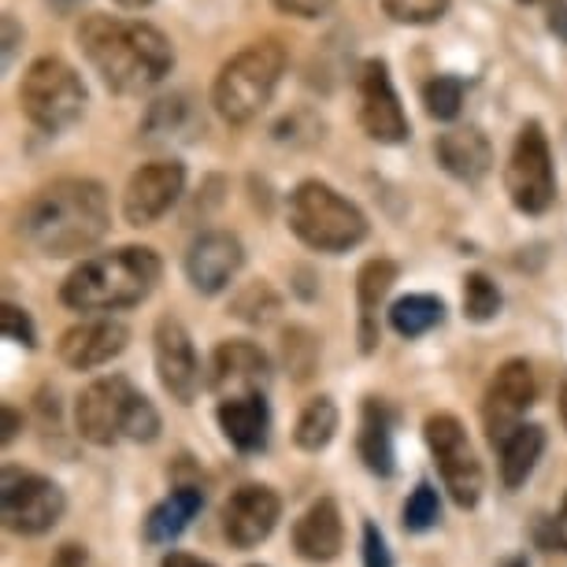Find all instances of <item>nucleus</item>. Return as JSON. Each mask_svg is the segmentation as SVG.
Here are the masks:
<instances>
[{"mask_svg": "<svg viewBox=\"0 0 567 567\" xmlns=\"http://www.w3.org/2000/svg\"><path fill=\"white\" fill-rule=\"evenodd\" d=\"M109 194L93 178H60L23 208L19 230L45 256H79L109 234Z\"/></svg>", "mask_w": 567, "mask_h": 567, "instance_id": "obj_1", "label": "nucleus"}, {"mask_svg": "<svg viewBox=\"0 0 567 567\" xmlns=\"http://www.w3.org/2000/svg\"><path fill=\"white\" fill-rule=\"evenodd\" d=\"M79 45L85 60L97 68L104 85L115 93H142L148 85L164 82L175 63V49L164 30L137 19L90 16L79 27Z\"/></svg>", "mask_w": 567, "mask_h": 567, "instance_id": "obj_2", "label": "nucleus"}, {"mask_svg": "<svg viewBox=\"0 0 567 567\" xmlns=\"http://www.w3.org/2000/svg\"><path fill=\"white\" fill-rule=\"evenodd\" d=\"M159 275H164V264L153 249L123 245V249L90 256L74 267L60 290V301L71 312H123L156 290Z\"/></svg>", "mask_w": 567, "mask_h": 567, "instance_id": "obj_3", "label": "nucleus"}, {"mask_svg": "<svg viewBox=\"0 0 567 567\" xmlns=\"http://www.w3.org/2000/svg\"><path fill=\"white\" fill-rule=\"evenodd\" d=\"M286 71V49L275 38L252 41L241 49L230 63H223L216 90H212V104L230 126H245L271 104L278 82Z\"/></svg>", "mask_w": 567, "mask_h": 567, "instance_id": "obj_4", "label": "nucleus"}, {"mask_svg": "<svg viewBox=\"0 0 567 567\" xmlns=\"http://www.w3.org/2000/svg\"><path fill=\"white\" fill-rule=\"evenodd\" d=\"M290 230L316 252H349L368 238V219L334 186L308 178L290 194Z\"/></svg>", "mask_w": 567, "mask_h": 567, "instance_id": "obj_5", "label": "nucleus"}, {"mask_svg": "<svg viewBox=\"0 0 567 567\" xmlns=\"http://www.w3.org/2000/svg\"><path fill=\"white\" fill-rule=\"evenodd\" d=\"M19 104L27 120L45 134H60L82 120L85 112V85L71 63L56 56H41L27 68L19 85Z\"/></svg>", "mask_w": 567, "mask_h": 567, "instance_id": "obj_6", "label": "nucleus"}, {"mask_svg": "<svg viewBox=\"0 0 567 567\" xmlns=\"http://www.w3.org/2000/svg\"><path fill=\"white\" fill-rule=\"evenodd\" d=\"M423 437L437 464V475H442L445 494L453 497V505L464 512L478 508L483 489H486V475H483V464H478L475 445H471L464 423L449 412H434V415H426Z\"/></svg>", "mask_w": 567, "mask_h": 567, "instance_id": "obj_7", "label": "nucleus"}, {"mask_svg": "<svg viewBox=\"0 0 567 567\" xmlns=\"http://www.w3.org/2000/svg\"><path fill=\"white\" fill-rule=\"evenodd\" d=\"M68 512V494L60 483H52L49 475L38 471H4V483H0V516L4 527L19 534V538H41L49 534Z\"/></svg>", "mask_w": 567, "mask_h": 567, "instance_id": "obj_8", "label": "nucleus"}, {"mask_svg": "<svg viewBox=\"0 0 567 567\" xmlns=\"http://www.w3.org/2000/svg\"><path fill=\"white\" fill-rule=\"evenodd\" d=\"M505 186L512 205L527 216H542L553 208L556 200V171H553V153L549 137L538 123H527L512 145L508 167H505Z\"/></svg>", "mask_w": 567, "mask_h": 567, "instance_id": "obj_9", "label": "nucleus"}, {"mask_svg": "<svg viewBox=\"0 0 567 567\" xmlns=\"http://www.w3.org/2000/svg\"><path fill=\"white\" fill-rule=\"evenodd\" d=\"M134 393L137 390L126 374H104V379L90 382L74 401V431H79L82 442L97 449H112L120 442Z\"/></svg>", "mask_w": 567, "mask_h": 567, "instance_id": "obj_10", "label": "nucleus"}, {"mask_svg": "<svg viewBox=\"0 0 567 567\" xmlns=\"http://www.w3.org/2000/svg\"><path fill=\"white\" fill-rule=\"evenodd\" d=\"M538 401V379L527 360H505L483 393V426L489 445H501Z\"/></svg>", "mask_w": 567, "mask_h": 567, "instance_id": "obj_11", "label": "nucleus"}, {"mask_svg": "<svg viewBox=\"0 0 567 567\" xmlns=\"http://www.w3.org/2000/svg\"><path fill=\"white\" fill-rule=\"evenodd\" d=\"M153 357H156L159 386L171 393V401L194 404L200 386H205V371H200V357L194 349V338H189V330L182 327L175 316H164L156 323Z\"/></svg>", "mask_w": 567, "mask_h": 567, "instance_id": "obj_12", "label": "nucleus"}, {"mask_svg": "<svg viewBox=\"0 0 567 567\" xmlns=\"http://www.w3.org/2000/svg\"><path fill=\"white\" fill-rule=\"evenodd\" d=\"M186 189V167L178 159H156L137 167L123 189V216L131 227H153L164 219Z\"/></svg>", "mask_w": 567, "mask_h": 567, "instance_id": "obj_13", "label": "nucleus"}, {"mask_svg": "<svg viewBox=\"0 0 567 567\" xmlns=\"http://www.w3.org/2000/svg\"><path fill=\"white\" fill-rule=\"evenodd\" d=\"M360 97V126L368 131L371 142L401 145L409 137V120H404L401 97L390 82V68L382 60H368L357 79Z\"/></svg>", "mask_w": 567, "mask_h": 567, "instance_id": "obj_14", "label": "nucleus"}, {"mask_svg": "<svg viewBox=\"0 0 567 567\" xmlns=\"http://www.w3.org/2000/svg\"><path fill=\"white\" fill-rule=\"evenodd\" d=\"M282 519V497L264 483H245L223 505V538L234 549H256L275 534Z\"/></svg>", "mask_w": 567, "mask_h": 567, "instance_id": "obj_15", "label": "nucleus"}, {"mask_svg": "<svg viewBox=\"0 0 567 567\" xmlns=\"http://www.w3.org/2000/svg\"><path fill=\"white\" fill-rule=\"evenodd\" d=\"M208 386L219 401L241 398V393H267V386H271V360L256 341H219L216 352H212Z\"/></svg>", "mask_w": 567, "mask_h": 567, "instance_id": "obj_16", "label": "nucleus"}, {"mask_svg": "<svg viewBox=\"0 0 567 567\" xmlns=\"http://www.w3.org/2000/svg\"><path fill=\"white\" fill-rule=\"evenodd\" d=\"M126 341H131V330H126L123 319L93 316V319L74 323L71 330H63L56 352L71 371H97L120 357L126 349Z\"/></svg>", "mask_w": 567, "mask_h": 567, "instance_id": "obj_17", "label": "nucleus"}, {"mask_svg": "<svg viewBox=\"0 0 567 567\" xmlns=\"http://www.w3.org/2000/svg\"><path fill=\"white\" fill-rule=\"evenodd\" d=\"M245 252L241 241L227 230H212L189 245L186 252V278L194 282L197 293H223L234 282V275L241 271Z\"/></svg>", "mask_w": 567, "mask_h": 567, "instance_id": "obj_18", "label": "nucleus"}, {"mask_svg": "<svg viewBox=\"0 0 567 567\" xmlns=\"http://www.w3.org/2000/svg\"><path fill=\"white\" fill-rule=\"evenodd\" d=\"M346 549V519L334 497L312 501L293 523V553L308 564H330Z\"/></svg>", "mask_w": 567, "mask_h": 567, "instance_id": "obj_19", "label": "nucleus"}, {"mask_svg": "<svg viewBox=\"0 0 567 567\" xmlns=\"http://www.w3.org/2000/svg\"><path fill=\"white\" fill-rule=\"evenodd\" d=\"M223 437L245 456L264 453L271 442V404L267 393H241V398H223L216 409Z\"/></svg>", "mask_w": 567, "mask_h": 567, "instance_id": "obj_20", "label": "nucleus"}, {"mask_svg": "<svg viewBox=\"0 0 567 567\" xmlns=\"http://www.w3.org/2000/svg\"><path fill=\"white\" fill-rule=\"evenodd\" d=\"M393 423L398 415L386 401L368 398L360 409V434H357V453L363 460V467L379 478H393L398 471V449H393Z\"/></svg>", "mask_w": 567, "mask_h": 567, "instance_id": "obj_21", "label": "nucleus"}, {"mask_svg": "<svg viewBox=\"0 0 567 567\" xmlns=\"http://www.w3.org/2000/svg\"><path fill=\"white\" fill-rule=\"evenodd\" d=\"M434 156H437V164L460 182H478L489 175V167H494V148H489L486 134L475 131V126L445 131L437 137Z\"/></svg>", "mask_w": 567, "mask_h": 567, "instance_id": "obj_22", "label": "nucleus"}, {"mask_svg": "<svg viewBox=\"0 0 567 567\" xmlns=\"http://www.w3.org/2000/svg\"><path fill=\"white\" fill-rule=\"evenodd\" d=\"M205 508V489L200 486H175L171 494L153 505L145 516V542L148 545H171L189 530V523Z\"/></svg>", "mask_w": 567, "mask_h": 567, "instance_id": "obj_23", "label": "nucleus"}, {"mask_svg": "<svg viewBox=\"0 0 567 567\" xmlns=\"http://www.w3.org/2000/svg\"><path fill=\"white\" fill-rule=\"evenodd\" d=\"M398 282V264L393 260H368L357 275V305H360V352H374L379 346V305L386 301V293Z\"/></svg>", "mask_w": 567, "mask_h": 567, "instance_id": "obj_24", "label": "nucleus"}, {"mask_svg": "<svg viewBox=\"0 0 567 567\" xmlns=\"http://www.w3.org/2000/svg\"><path fill=\"white\" fill-rule=\"evenodd\" d=\"M501 453V483L508 489L527 486V478L534 475L538 460L545 453V426L538 423H519L505 442L497 445Z\"/></svg>", "mask_w": 567, "mask_h": 567, "instance_id": "obj_25", "label": "nucleus"}, {"mask_svg": "<svg viewBox=\"0 0 567 567\" xmlns=\"http://www.w3.org/2000/svg\"><path fill=\"white\" fill-rule=\"evenodd\" d=\"M442 319H445V301L434 293H409V297H401V301H393L390 308L393 334H401L409 341L431 334L434 327H442Z\"/></svg>", "mask_w": 567, "mask_h": 567, "instance_id": "obj_26", "label": "nucleus"}, {"mask_svg": "<svg viewBox=\"0 0 567 567\" xmlns=\"http://www.w3.org/2000/svg\"><path fill=\"white\" fill-rule=\"evenodd\" d=\"M338 423H341V412L334 398H312L297 415V426H293V442L301 453H323V449L334 442L338 434Z\"/></svg>", "mask_w": 567, "mask_h": 567, "instance_id": "obj_27", "label": "nucleus"}, {"mask_svg": "<svg viewBox=\"0 0 567 567\" xmlns=\"http://www.w3.org/2000/svg\"><path fill=\"white\" fill-rule=\"evenodd\" d=\"M442 523V497H437L434 483H423L412 489L409 501L401 508V527L404 534H431Z\"/></svg>", "mask_w": 567, "mask_h": 567, "instance_id": "obj_28", "label": "nucleus"}, {"mask_svg": "<svg viewBox=\"0 0 567 567\" xmlns=\"http://www.w3.org/2000/svg\"><path fill=\"white\" fill-rule=\"evenodd\" d=\"M501 312V290L497 282L483 271H471L464 278V316L471 323H489Z\"/></svg>", "mask_w": 567, "mask_h": 567, "instance_id": "obj_29", "label": "nucleus"}, {"mask_svg": "<svg viewBox=\"0 0 567 567\" xmlns=\"http://www.w3.org/2000/svg\"><path fill=\"white\" fill-rule=\"evenodd\" d=\"M278 308H282V301H278V293L271 290V286L252 282V286H245L238 297H234L230 312L238 319H245V323L264 327V323H271V319L278 316Z\"/></svg>", "mask_w": 567, "mask_h": 567, "instance_id": "obj_30", "label": "nucleus"}, {"mask_svg": "<svg viewBox=\"0 0 567 567\" xmlns=\"http://www.w3.org/2000/svg\"><path fill=\"white\" fill-rule=\"evenodd\" d=\"M423 104L434 120H456L460 104H464V82L453 79V74H437V79L423 85Z\"/></svg>", "mask_w": 567, "mask_h": 567, "instance_id": "obj_31", "label": "nucleus"}, {"mask_svg": "<svg viewBox=\"0 0 567 567\" xmlns=\"http://www.w3.org/2000/svg\"><path fill=\"white\" fill-rule=\"evenodd\" d=\"M453 0H382L386 16L401 27H431L437 23Z\"/></svg>", "mask_w": 567, "mask_h": 567, "instance_id": "obj_32", "label": "nucleus"}, {"mask_svg": "<svg viewBox=\"0 0 567 567\" xmlns=\"http://www.w3.org/2000/svg\"><path fill=\"white\" fill-rule=\"evenodd\" d=\"M159 412H156V404L145 398V393H134V401H131V412H126V426H123V437H131V442L137 445H148V442H156L159 437Z\"/></svg>", "mask_w": 567, "mask_h": 567, "instance_id": "obj_33", "label": "nucleus"}, {"mask_svg": "<svg viewBox=\"0 0 567 567\" xmlns=\"http://www.w3.org/2000/svg\"><path fill=\"white\" fill-rule=\"evenodd\" d=\"M0 334H4L8 341H16V346H23V349H38L34 319L27 316V308H19L12 301H4V308H0Z\"/></svg>", "mask_w": 567, "mask_h": 567, "instance_id": "obj_34", "label": "nucleus"}, {"mask_svg": "<svg viewBox=\"0 0 567 567\" xmlns=\"http://www.w3.org/2000/svg\"><path fill=\"white\" fill-rule=\"evenodd\" d=\"M360 560L363 567H393V553L382 527L374 519H363V534H360Z\"/></svg>", "mask_w": 567, "mask_h": 567, "instance_id": "obj_35", "label": "nucleus"}, {"mask_svg": "<svg viewBox=\"0 0 567 567\" xmlns=\"http://www.w3.org/2000/svg\"><path fill=\"white\" fill-rule=\"evenodd\" d=\"M49 567H97L93 564V553L85 549L82 542H63L56 553H52Z\"/></svg>", "mask_w": 567, "mask_h": 567, "instance_id": "obj_36", "label": "nucleus"}, {"mask_svg": "<svg viewBox=\"0 0 567 567\" xmlns=\"http://www.w3.org/2000/svg\"><path fill=\"white\" fill-rule=\"evenodd\" d=\"M275 8L297 19H319L334 8V0H275Z\"/></svg>", "mask_w": 567, "mask_h": 567, "instance_id": "obj_37", "label": "nucleus"}, {"mask_svg": "<svg viewBox=\"0 0 567 567\" xmlns=\"http://www.w3.org/2000/svg\"><path fill=\"white\" fill-rule=\"evenodd\" d=\"M542 542L549 545V549H556V553H567V494H564V505H560V512L545 523V530H542Z\"/></svg>", "mask_w": 567, "mask_h": 567, "instance_id": "obj_38", "label": "nucleus"}, {"mask_svg": "<svg viewBox=\"0 0 567 567\" xmlns=\"http://www.w3.org/2000/svg\"><path fill=\"white\" fill-rule=\"evenodd\" d=\"M159 567H216V564L205 560V556H194V553L171 549V553H164V560H159Z\"/></svg>", "mask_w": 567, "mask_h": 567, "instance_id": "obj_39", "label": "nucleus"}, {"mask_svg": "<svg viewBox=\"0 0 567 567\" xmlns=\"http://www.w3.org/2000/svg\"><path fill=\"white\" fill-rule=\"evenodd\" d=\"M19 426H23V415H19L12 404H4V434H0V442L12 445L19 437Z\"/></svg>", "mask_w": 567, "mask_h": 567, "instance_id": "obj_40", "label": "nucleus"}, {"mask_svg": "<svg viewBox=\"0 0 567 567\" xmlns=\"http://www.w3.org/2000/svg\"><path fill=\"white\" fill-rule=\"evenodd\" d=\"M549 27L556 30V34H564V38H567V4H564V0H556V4H553V19H549Z\"/></svg>", "mask_w": 567, "mask_h": 567, "instance_id": "obj_41", "label": "nucleus"}, {"mask_svg": "<svg viewBox=\"0 0 567 567\" xmlns=\"http://www.w3.org/2000/svg\"><path fill=\"white\" fill-rule=\"evenodd\" d=\"M52 8H60V12H71L74 4H82V0H49Z\"/></svg>", "mask_w": 567, "mask_h": 567, "instance_id": "obj_42", "label": "nucleus"}, {"mask_svg": "<svg viewBox=\"0 0 567 567\" xmlns=\"http://www.w3.org/2000/svg\"><path fill=\"white\" fill-rule=\"evenodd\" d=\"M560 420H564V426H567V382L560 386Z\"/></svg>", "mask_w": 567, "mask_h": 567, "instance_id": "obj_43", "label": "nucleus"}, {"mask_svg": "<svg viewBox=\"0 0 567 567\" xmlns=\"http://www.w3.org/2000/svg\"><path fill=\"white\" fill-rule=\"evenodd\" d=\"M501 567H530V564H527V556H508V560L501 564Z\"/></svg>", "mask_w": 567, "mask_h": 567, "instance_id": "obj_44", "label": "nucleus"}, {"mask_svg": "<svg viewBox=\"0 0 567 567\" xmlns=\"http://www.w3.org/2000/svg\"><path fill=\"white\" fill-rule=\"evenodd\" d=\"M120 8H145V4H153V0H115Z\"/></svg>", "mask_w": 567, "mask_h": 567, "instance_id": "obj_45", "label": "nucleus"}, {"mask_svg": "<svg viewBox=\"0 0 567 567\" xmlns=\"http://www.w3.org/2000/svg\"><path fill=\"white\" fill-rule=\"evenodd\" d=\"M523 4H556V0H523Z\"/></svg>", "mask_w": 567, "mask_h": 567, "instance_id": "obj_46", "label": "nucleus"}, {"mask_svg": "<svg viewBox=\"0 0 567 567\" xmlns=\"http://www.w3.org/2000/svg\"><path fill=\"white\" fill-rule=\"evenodd\" d=\"M249 567H267V564H249Z\"/></svg>", "mask_w": 567, "mask_h": 567, "instance_id": "obj_47", "label": "nucleus"}]
</instances>
